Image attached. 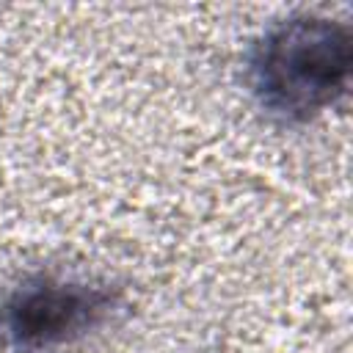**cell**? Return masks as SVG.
<instances>
[{
	"label": "cell",
	"instance_id": "cell-1",
	"mask_svg": "<svg viewBox=\"0 0 353 353\" xmlns=\"http://www.w3.org/2000/svg\"><path fill=\"white\" fill-rule=\"evenodd\" d=\"M350 33L323 17H295L276 25L251 58L254 91L262 105L290 119L328 108L350 77Z\"/></svg>",
	"mask_w": 353,
	"mask_h": 353
},
{
	"label": "cell",
	"instance_id": "cell-2",
	"mask_svg": "<svg viewBox=\"0 0 353 353\" xmlns=\"http://www.w3.org/2000/svg\"><path fill=\"white\" fill-rule=\"evenodd\" d=\"M110 295L88 284H36L19 290L6 306V325L22 347H50L88 331L105 312Z\"/></svg>",
	"mask_w": 353,
	"mask_h": 353
}]
</instances>
